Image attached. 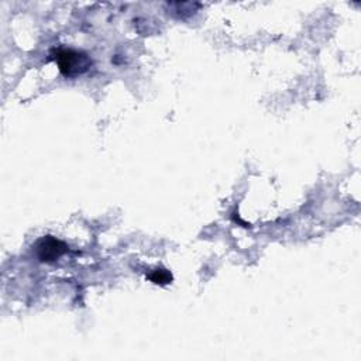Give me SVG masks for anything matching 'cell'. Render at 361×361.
<instances>
[{"label": "cell", "instance_id": "2", "mask_svg": "<svg viewBox=\"0 0 361 361\" xmlns=\"http://www.w3.org/2000/svg\"><path fill=\"white\" fill-rule=\"evenodd\" d=\"M34 252L38 261L49 264L55 262L65 252H68V245L54 235H44L39 240H37L34 245Z\"/></svg>", "mask_w": 361, "mask_h": 361}, {"label": "cell", "instance_id": "3", "mask_svg": "<svg viewBox=\"0 0 361 361\" xmlns=\"http://www.w3.org/2000/svg\"><path fill=\"white\" fill-rule=\"evenodd\" d=\"M147 279L155 285H168L172 282L173 276L166 268H154L147 274Z\"/></svg>", "mask_w": 361, "mask_h": 361}, {"label": "cell", "instance_id": "1", "mask_svg": "<svg viewBox=\"0 0 361 361\" xmlns=\"http://www.w3.org/2000/svg\"><path fill=\"white\" fill-rule=\"evenodd\" d=\"M51 59L56 63L59 72L66 78H75L89 71L92 66L90 56L83 52L73 48H55L51 52Z\"/></svg>", "mask_w": 361, "mask_h": 361}]
</instances>
